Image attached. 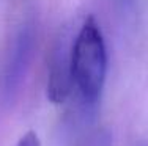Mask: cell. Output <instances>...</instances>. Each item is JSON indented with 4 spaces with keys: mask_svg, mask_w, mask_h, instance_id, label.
Listing matches in <instances>:
<instances>
[{
    "mask_svg": "<svg viewBox=\"0 0 148 146\" xmlns=\"http://www.w3.org/2000/svg\"><path fill=\"white\" fill-rule=\"evenodd\" d=\"M71 75L85 107H95L107 75V50L95 17H87L71 44Z\"/></svg>",
    "mask_w": 148,
    "mask_h": 146,
    "instance_id": "cell-1",
    "label": "cell"
},
{
    "mask_svg": "<svg viewBox=\"0 0 148 146\" xmlns=\"http://www.w3.org/2000/svg\"><path fill=\"white\" fill-rule=\"evenodd\" d=\"M36 24L24 20L10 39L0 71V102L10 105L14 102L27 79L36 49Z\"/></svg>",
    "mask_w": 148,
    "mask_h": 146,
    "instance_id": "cell-2",
    "label": "cell"
},
{
    "mask_svg": "<svg viewBox=\"0 0 148 146\" xmlns=\"http://www.w3.org/2000/svg\"><path fill=\"white\" fill-rule=\"evenodd\" d=\"M71 88V46H68L65 38H62L54 49L51 65H49L47 97L54 104H63L68 99Z\"/></svg>",
    "mask_w": 148,
    "mask_h": 146,
    "instance_id": "cell-3",
    "label": "cell"
},
{
    "mask_svg": "<svg viewBox=\"0 0 148 146\" xmlns=\"http://www.w3.org/2000/svg\"><path fill=\"white\" fill-rule=\"evenodd\" d=\"M16 146H41L40 143V138H38V135L35 134V132H27V134H24L22 137L19 138V141H17Z\"/></svg>",
    "mask_w": 148,
    "mask_h": 146,
    "instance_id": "cell-4",
    "label": "cell"
},
{
    "mask_svg": "<svg viewBox=\"0 0 148 146\" xmlns=\"http://www.w3.org/2000/svg\"><path fill=\"white\" fill-rule=\"evenodd\" d=\"M139 146H148V143H139Z\"/></svg>",
    "mask_w": 148,
    "mask_h": 146,
    "instance_id": "cell-5",
    "label": "cell"
}]
</instances>
